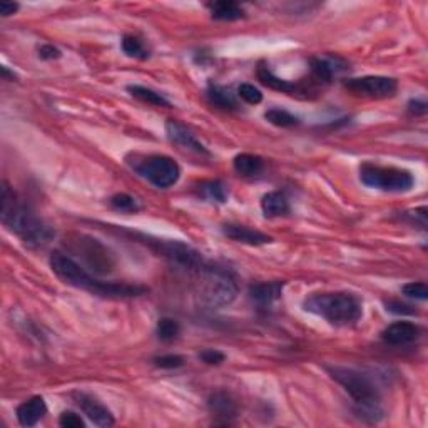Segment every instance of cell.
<instances>
[{"mask_svg":"<svg viewBox=\"0 0 428 428\" xmlns=\"http://www.w3.org/2000/svg\"><path fill=\"white\" fill-rule=\"evenodd\" d=\"M51 268L55 276L62 279L64 283L71 285L79 290L93 293L95 296L102 298H136L147 291L146 286L128 285V283H114V281H100V279L91 276L77 261H74L69 255L64 253H52Z\"/></svg>","mask_w":428,"mask_h":428,"instance_id":"obj_1","label":"cell"},{"mask_svg":"<svg viewBox=\"0 0 428 428\" xmlns=\"http://www.w3.org/2000/svg\"><path fill=\"white\" fill-rule=\"evenodd\" d=\"M2 225L15 233L29 246H46L55 236V231L47 225L42 218L37 216L27 204L17 199L14 191L7 182L2 187Z\"/></svg>","mask_w":428,"mask_h":428,"instance_id":"obj_2","label":"cell"},{"mask_svg":"<svg viewBox=\"0 0 428 428\" xmlns=\"http://www.w3.org/2000/svg\"><path fill=\"white\" fill-rule=\"evenodd\" d=\"M326 370L331 378L338 382L355 401V412L358 417L368 423H378L382 420L385 415L382 407V395L368 375L347 368V366H328Z\"/></svg>","mask_w":428,"mask_h":428,"instance_id":"obj_3","label":"cell"},{"mask_svg":"<svg viewBox=\"0 0 428 428\" xmlns=\"http://www.w3.org/2000/svg\"><path fill=\"white\" fill-rule=\"evenodd\" d=\"M305 312L321 316L333 326H350L363 316V303L347 291L313 293L303 301Z\"/></svg>","mask_w":428,"mask_h":428,"instance_id":"obj_4","label":"cell"},{"mask_svg":"<svg viewBox=\"0 0 428 428\" xmlns=\"http://www.w3.org/2000/svg\"><path fill=\"white\" fill-rule=\"evenodd\" d=\"M203 290L201 295L209 307L220 308L233 303L238 295V283L229 269L208 263L199 272Z\"/></svg>","mask_w":428,"mask_h":428,"instance_id":"obj_5","label":"cell"},{"mask_svg":"<svg viewBox=\"0 0 428 428\" xmlns=\"http://www.w3.org/2000/svg\"><path fill=\"white\" fill-rule=\"evenodd\" d=\"M360 181L371 189L385 193H408L415 185V178L410 171L370 163L360 168Z\"/></svg>","mask_w":428,"mask_h":428,"instance_id":"obj_6","label":"cell"},{"mask_svg":"<svg viewBox=\"0 0 428 428\" xmlns=\"http://www.w3.org/2000/svg\"><path fill=\"white\" fill-rule=\"evenodd\" d=\"M139 176L159 189H168L176 185L181 176V168L169 156H149L134 164Z\"/></svg>","mask_w":428,"mask_h":428,"instance_id":"obj_7","label":"cell"},{"mask_svg":"<svg viewBox=\"0 0 428 428\" xmlns=\"http://www.w3.org/2000/svg\"><path fill=\"white\" fill-rule=\"evenodd\" d=\"M147 241H149L151 248L156 250V253L168 258L173 265L181 266V268L189 269V272L199 273L208 265V261H204L199 251L181 241H164V239H154L152 241L151 238H147Z\"/></svg>","mask_w":428,"mask_h":428,"instance_id":"obj_8","label":"cell"},{"mask_svg":"<svg viewBox=\"0 0 428 428\" xmlns=\"http://www.w3.org/2000/svg\"><path fill=\"white\" fill-rule=\"evenodd\" d=\"M343 86L345 89L350 91L352 94L370 99L392 98V95H395L396 89H399V82L393 77L385 76H365L348 79V81H345Z\"/></svg>","mask_w":428,"mask_h":428,"instance_id":"obj_9","label":"cell"},{"mask_svg":"<svg viewBox=\"0 0 428 428\" xmlns=\"http://www.w3.org/2000/svg\"><path fill=\"white\" fill-rule=\"evenodd\" d=\"M72 399L77 403V407L82 410V413H84L86 417L94 423V425H98L100 428H107V427H112L116 423L112 413L109 412V410L104 407V405L100 403L98 399H94V396L87 395V393L77 392V393H72Z\"/></svg>","mask_w":428,"mask_h":428,"instance_id":"obj_10","label":"cell"},{"mask_svg":"<svg viewBox=\"0 0 428 428\" xmlns=\"http://www.w3.org/2000/svg\"><path fill=\"white\" fill-rule=\"evenodd\" d=\"M256 76L260 79V82L269 89L278 91L281 94H290V95H308L313 91V87L301 84V82H291L285 81V79H279L278 76H274L272 69L268 67L265 62H261L256 69Z\"/></svg>","mask_w":428,"mask_h":428,"instance_id":"obj_11","label":"cell"},{"mask_svg":"<svg viewBox=\"0 0 428 428\" xmlns=\"http://www.w3.org/2000/svg\"><path fill=\"white\" fill-rule=\"evenodd\" d=\"M418 336H420V326L412 321H396L383 330L382 340L390 347H407L417 342Z\"/></svg>","mask_w":428,"mask_h":428,"instance_id":"obj_12","label":"cell"},{"mask_svg":"<svg viewBox=\"0 0 428 428\" xmlns=\"http://www.w3.org/2000/svg\"><path fill=\"white\" fill-rule=\"evenodd\" d=\"M208 408L209 413L213 415L214 418H218V423H225L228 425L238 417V403H236L233 396L229 395L228 392L218 390L209 395L208 399Z\"/></svg>","mask_w":428,"mask_h":428,"instance_id":"obj_13","label":"cell"},{"mask_svg":"<svg viewBox=\"0 0 428 428\" xmlns=\"http://www.w3.org/2000/svg\"><path fill=\"white\" fill-rule=\"evenodd\" d=\"M166 133H168L169 141L176 144V146H181L185 147V149L193 151L196 154L209 156V151L204 147V144L199 142L194 134L187 128H185L182 124H179L178 121L169 119L166 122Z\"/></svg>","mask_w":428,"mask_h":428,"instance_id":"obj_14","label":"cell"},{"mask_svg":"<svg viewBox=\"0 0 428 428\" xmlns=\"http://www.w3.org/2000/svg\"><path fill=\"white\" fill-rule=\"evenodd\" d=\"M222 234L236 243L250 244V246H261V244H268L273 241L272 236L243 225H225L222 226Z\"/></svg>","mask_w":428,"mask_h":428,"instance_id":"obj_15","label":"cell"},{"mask_svg":"<svg viewBox=\"0 0 428 428\" xmlns=\"http://www.w3.org/2000/svg\"><path fill=\"white\" fill-rule=\"evenodd\" d=\"M309 69L316 82H330L340 72L347 71V64L340 58H313L309 59Z\"/></svg>","mask_w":428,"mask_h":428,"instance_id":"obj_16","label":"cell"},{"mask_svg":"<svg viewBox=\"0 0 428 428\" xmlns=\"http://www.w3.org/2000/svg\"><path fill=\"white\" fill-rule=\"evenodd\" d=\"M47 413V405L42 396H32L17 407V420L22 427H34L42 420Z\"/></svg>","mask_w":428,"mask_h":428,"instance_id":"obj_17","label":"cell"},{"mask_svg":"<svg viewBox=\"0 0 428 428\" xmlns=\"http://www.w3.org/2000/svg\"><path fill=\"white\" fill-rule=\"evenodd\" d=\"M285 281H269V283H256L250 288V296L260 307H269L274 301H278L283 295Z\"/></svg>","mask_w":428,"mask_h":428,"instance_id":"obj_18","label":"cell"},{"mask_svg":"<svg viewBox=\"0 0 428 428\" xmlns=\"http://www.w3.org/2000/svg\"><path fill=\"white\" fill-rule=\"evenodd\" d=\"M211 17L216 20L225 22H234L244 17V11L239 4L233 2V0H220V2H209L208 4Z\"/></svg>","mask_w":428,"mask_h":428,"instance_id":"obj_19","label":"cell"},{"mask_svg":"<svg viewBox=\"0 0 428 428\" xmlns=\"http://www.w3.org/2000/svg\"><path fill=\"white\" fill-rule=\"evenodd\" d=\"M261 209H263L266 218H278L286 216L290 213V203H288L286 196L279 191H272V193L265 194L261 199Z\"/></svg>","mask_w":428,"mask_h":428,"instance_id":"obj_20","label":"cell"},{"mask_svg":"<svg viewBox=\"0 0 428 428\" xmlns=\"http://www.w3.org/2000/svg\"><path fill=\"white\" fill-rule=\"evenodd\" d=\"M233 166H234V171L238 174H241L244 178H253L263 173L265 161L256 154L243 152V154H238L234 157Z\"/></svg>","mask_w":428,"mask_h":428,"instance_id":"obj_21","label":"cell"},{"mask_svg":"<svg viewBox=\"0 0 428 428\" xmlns=\"http://www.w3.org/2000/svg\"><path fill=\"white\" fill-rule=\"evenodd\" d=\"M128 91L131 93V95H133V98L142 100V102L151 104V106H156V107H171V102H169V100L166 99L163 94L156 93V91L149 89V87L133 84V86H128Z\"/></svg>","mask_w":428,"mask_h":428,"instance_id":"obj_22","label":"cell"},{"mask_svg":"<svg viewBox=\"0 0 428 428\" xmlns=\"http://www.w3.org/2000/svg\"><path fill=\"white\" fill-rule=\"evenodd\" d=\"M208 99L211 100V104H214V106L225 109V111H234V109H238V102H236L234 95L221 86H214V84L209 86Z\"/></svg>","mask_w":428,"mask_h":428,"instance_id":"obj_23","label":"cell"},{"mask_svg":"<svg viewBox=\"0 0 428 428\" xmlns=\"http://www.w3.org/2000/svg\"><path fill=\"white\" fill-rule=\"evenodd\" d=\"M199 194L213 203H226L228 201V187L222 181H206L199 185Z\"/></svg>","mask_w":428,"mask_h":428,"instance_id":"obj_24","label":"cell"},{"mask_svg":"<svg viewBox=\"0 0 428 428\" xmlns=\"http://www.w3.org/2000/svg\"><path fill=\"white\" fill-rule=\"evenodd\" d=\"M121 47L124 51L126 55L134 59H147L149 58V51H147L146 44H144L142 39H139L138 36H133V34H128V36L122 37Z\"/></svg>","mask_w":428,"mask_h":428,"instance_id":"obj_25","label":"cell"},{"mask_svg":"<svg viewBox=\"0 0 428 428\" xmlns=\"http://www.w3.org/2000/svg\"><path fill=\"white\" fill-rule=\"evenodd\" d=\"M266 121L272 122L273 126L276 128H295V126L300 124V119L296 116H293L291 112L285 111V109H278L273 107L269 111H266Z\"/></svg>","mask_w":428,"mask_h":428,"instance_id":"obj_26","label":"cell"},{"mask_svg":"<svg viewBox=\"0 0 428 428\" xmlns=\"http://www.w3.org/2000/svg\"><path fill=\"white\" fill-rule=\"evenodd\" d=\"M111 206L114 208L116 211H121V213H138L142 209L141 203H139L136 198H133V196L124 194V193L112 196Z\"/></svg>","mask_w":428,"mask_h":428,"instance_id":"obj_27","label":"cell"},{"mask_svg":"<svg viewBox=\"0 0 428 428\" xmlns=\"http://www.w3.org/2000/svg\"><path fill=\"white\" fill-rule=\"evenodd\" d=\"M156 330L159 340H163V342H173V340L178 338L181 326H179V323L173 320V318H161V320L157 321Z\"/></svg>","mask_w":428,"mask_h":428,"instance_id":"obj_28","label":"cell"},{"mask_svg":"<svg viewBox=\"0 0 428 428\" xmlns=\"http://www.w3.org/2000/svg\"><path fill=\"white\" fill-rule=\"evenodd\" d=\"M401 291H403V295L408 296V298L422 300V301H425L428 298L427 283H423V281L407 283V285L401 288Z\"/></svg>","mask_w":428,"mask_h":428,"instance_id":"obj_29","label":"cell"},{"mask_svg":"<svg viewBox=\"0 0 428 428\" xmlns=\"http://www.w3.org/2000/svg\"><path fill=\"white\" fill-rule=\"evenodd\" d=\"M152 363H154L157 368L176 370L179 366L185 365V358L179 355H163V356H156L154 360H152Z\"/></svg>","mask_w":428,"mask_h":428,"instance_id":"obj_30","label":"cell"},{"mask_svg":"<svg viewBox=\"0 0 428 428\" xmlns=\"http://www.w3.org/2000/svg\"><path fill=\"white\" fill-rule=\"evenodd\" d=\"M238 95L243 100H246L248 104H260L263 100V94L258 87L251 84H241L238 87Z\"/></svg>","mask_w":428,"mask_h":428,"instance_id":"obj_31","label":"cell"},{"mask_svg":"<svg viewBox=\"0 0 428 428\" xmlns=\"http://www.w3.org/2000/svg\"><path fill=\"white\" fill-rule=\"evenodd\" d=\"M403 218L410 222V225L420 226L422 229L427 228V208L425 206L418 208V209H413V211L405 213Z\"/></svg>","mask_w":428,"mask_h":428,"instance_id":"obj_32","label":"cell"},{"mask_svg":"<svg viewBox=\"0 0 428 428\" xmlns=\"http://www.w3.org/2000/svg\"><path fill=\"white\" fill-rule=\"evenodd\" d=\"M59 425L64 428H84L86 423L74 412H64L59 418Z\"/></svg>","mask_w":428,"mask_h":428,"instance_id":"obj_33","label":"cell"},{"mask_svg":"<svg viewBox=\"0 0 428 428\" xmlns=\"http://www.w3.org/2000/svg\"><path fill=\"white\" fill-rule=\"evenodd\" d=\"M199 358L208 365H221L225 361V355L218 350H204L199 353Z\"/></svg>","mask_w":428,"mask_h":428,"instance_id":"obj_34","label":"cell"},{"mask_svg":"<svg viewBox=\"0 0 428 428\" xmlns=\"http://www.w3.org/2000/svg\"><path fill=\"white\" fill-rule=\"evenodd\" d=\"M387 309L390 313L395 314H415L413 307H410L407 303H400V301H387Z\"/></svg>","mask_w":428,"mask_h":428,"instance_id":"obj_35","label":"cell"},{"mask_svg":"<svg viewBox=\"0 0 428 428\" xmlns=\"http://www.w3.org/2000/svg\"><path fill=\"white\" fill-rule=\"evenodd\" d=\"M39 55H41V59H44V60H54V59H59L62 54H60V51L58 49V47L47 44V46H42L41 49H39Z\"/></svg>","mask_w":428,"mask_h":428,"instance_id":"obj_36","label":"cell"},{"mask_svg":"<svg viewBox=\"0 0 428 428\" xmlns=\"http://www.w3.org/2000/svg\"><path fill=\"white\" fill-rule=\"evenodd\" d=\"M427 109H428V106H427L425 100L412 99V100H410V102H408V111L412 112V114H415V116H423V114H427Z\"/></svg>","mask_w":428,"mask_h":428,"instance_id":"obj_37","label":"cell"},{"mask_svg":"<svg viewBox=\"0 0 428 428\" xmlns=\"http://www.w3.org/2000/svg\"><path fill=\"white\" fill-rule=\"evenodd\" d=\"M19 11V4L17 2H2L0 4V15L8 17Z\"/></svg>","mask_w":428,"mask_h":428,"instance_id":"obj_38","label":"cell"}]
</instances>
